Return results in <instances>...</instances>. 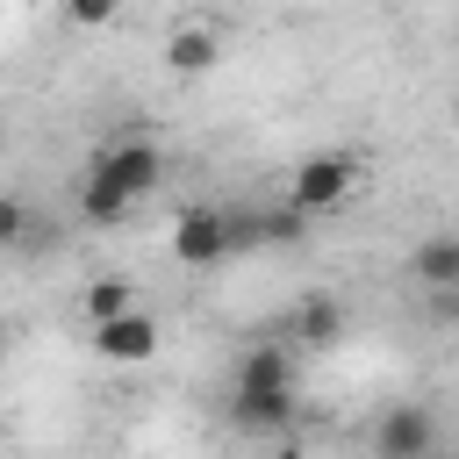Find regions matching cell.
Instances as JSON below:
<instances>
[{"instance_id":"cell-1","label":"cell","mask_w":459,"mask_h":459,"mask_svg":"<svg viewBox=\"0 0 459 459\" xmlns=\"http://www.w3.org/2000/svg\"><path fill=\"white\" fill-rule=\"evenodd\" d=\"M351 179H359V158H351V151H316V158L294 165V179H287V208H294L301 222L323 215V208H344Z\"/></svg>"},{"instance_id":"cell-2","label":"cell","mask_w":459,"mask_h":459,"mask_svg":"<svg viewBox=\"0 0 459 459\" xmlns=\"http://www.w3.org/2000/svg\"><path fill=\"white\" fill-rule=\"evenodd\" d=\"M93 172L115 186V194H129V201H143L158 179H165V151L151 143V136H122V143H108L100 158H93Z\"/></svg>"},{"instance_id":"cell-3","label":"cell","mask_w":459,"mask_h":459,"mask_svg":"<svg viewBox=\"0 0 459 459\" xmlns=\"http://www.w3.org/2000/svg\"><path fill=\"white\" fill-rule=\"evenodd\" d=\"M437 452V416L430 402H394L373 423V459H430Z\"/></svg>"},{"instance_id":"cell-4","label":"cell","mask_w":459,"mask_h":459,"mask_svg":"<svg viewBox=\"0 0 459 459\" xmlns=\"http://www.w3.org/2000/svg\"><path fill=\"white\" fill-rule=\"evenodd\" d=\"M172 258H179L186 273L222 265V258H230V244H222V208H208V201L179 208V215H172Z\"/></svg>"},{"instance_id":"cell-5","label":"cell","mask_w":459,"mask_h":459,"mask_svg":"<svg viewBox=\"0 0 459 459\" xmlns=\"http://www.w3.org/2000/svg\"><path fill=\"white\" fill-rule=\"evenodd\" d=\"M93 351H100L108 366H143V359H158V316L129 308V316H115V323H93Z\"/></svg>"},{"instance_id":"cell-6","label":"cell","mask_w":459,"mask_h":459,"mask_svg":"<svg viewBox=\"0 0 459 459\" xmlns=\"http://www.w3.org/2000/svg\"><path fill=\"white\" fill-rule=\"evenodd\" d=\"M337 337H344V301H337V294H301L280 344H287V351H294V344H301V351H330Z\"/></svg>"},{"instance_id":"cell-7","label":"cell","mask_w":459,"mask_h":459,"mask_svg":"<svg viewBox=\"0 0 459 459\" xmlns=\"http://www.w3.org/2000/svg\"><path fill=\"white\" fill-rule=\"evenodd\" d=\"M230 394H294V351L287 344H251L237 359V387Z\"/></svg>"},{"instance_id":"cell-8","label":"cell","mask_w":459,"mask_h":459,"mask_svg":"<svg viewBox=\"0 0 459 459\" xmlns=\"http://www.w3.org/2000/svg\"><path fill=\"white\" fill-rule=\"evenodd\" d=\"M215 57H222V29H215V22H179V29L165 36V65H172L179 79L208 72Z\"/></svg>"},{"instance_id":"cell-9","label":"cell","mask_w":459,"mask_h":459,"mask_svg":"<svg viewBox=\"0 0 459 459\" xmlns=\"http://www.w3.org/2000/svg\"><path fill=\"white\" fill-rule=\"evenodd\" d=\"M230 423L251 437H287L294 430V394H230Z\"/></svg>"},{"instance_id":"cell-10","label":"cell","mask_w":459,"mask_h":459,"mask_svg":"<svg viewBox=\"0 0 459 459\" xmlns=\"http://www.w3.org/2000/svg\"><path fill=\"white\" fill-rule=\"evenodd\" d=\"M409 265H416V280H423L430 294H445V287H459V237H423Z\"/></svg>"},{"instance_id":"cell-11","label":"cell","mask_w":459,"mask_h":459,"mask_svg":"<svg viewBox=\"0 0 459 459\" xmlns=\"http://www.w3.org/2000/svg\"><path fill=\"white\" fill-rule=\"evenodd\" d=\"M129 208H136L129 194H115L100 172H86V186H79V215H86L93 230H115V222H129Z\"/></svg>"},{"instance_id":"cell-12","label":"cell","mask_w":459,"mask_h":459,"mask_svg":"<svg viewBox=\"0 0 459 459\" xmlns=\"http://www.w3.org/2000/svg\"><path fill=\"white\" fill-rule=\"evenodd\" d=\"M136 308V280L129 273H100L93 287H86V316L93 323H115V316H129Z\"/></svg>"},{"instance_id":"cell-13","label":"cell","mask_w":459,"mask_h":459,"mask_svg":"<svg viewBox=\"0 0 459 459\" xmlns=\"http://www.w3.org/2000/svg\"><path fill=\"white\" fill-rule=\"evenodd\" d=\"M29 230H36L29 201L22 194H0V244H29Z\"/></svg>"},{"instance_id":"cell-14","label":"cell","mask_w":459,"mask_h":459,"mask_svg":"<svg viewBox=\"0 0 459 459\" xmlns=\"http://www.w3.org/2000/svg\"><path fill=\"white\" fill-rule=\"evenodd\" d=\"M294 237H301V215L294 208H265L258 215V244H294Z\"/></svg>"},{"instance_id":"cell-15","label":"cell","mask_w":459,"mask_h":459,"mask_svg":"<svg viewBox=\"0 0 459 459\" xmlns=\"http://www.w3.org/2000/svg\"><path fill=\"white\" fill-rule=\"evenodd\" d=\"M72 22L79 29H100V22H115V7L108 0H72Z\"/></svg>"},{"instance_id":"cell-16","label":"cell","mask_w":459,"mask_h":459,"mask_svg":"<svg viewBox=\"0 0 459 459\" xmlns=\"http://www.w3.org/2000/svg\"><path fill=\"white\" fill-rule=\"evenodd\" d=\"M280 459H301V445H294V437H287V452H280Z\"/></svg>"},{"instance_id":"cell-17","label":"cell","mask_w":459,"mask_h":459,"mask_svg":"<svg viewBox=\"0 0 459 459\" xmlns=\"http://www.w3.org/2000/svg\"><path fill=\"white\" fill-rule=\"evenodd\" d=\"M0 366H7V330H0Z\"/></svg>"}]
</instances>
